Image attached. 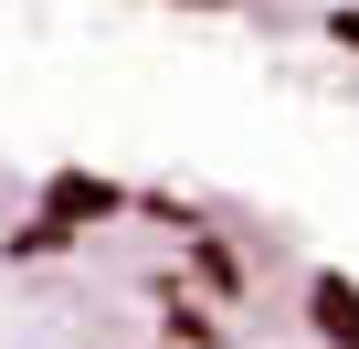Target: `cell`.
Wrapping results in <instances>:
<instances>
[{
    "label": "cell",
    "instance_id": "1",
    "mask_svg": "<svg viewBox=\"0 0 359 349\" xmlns=\"http://www.w3.org/2000/svg\"><path fill=\"white\" fill-rule=\"evenodd\" d=\"M127 202L95 180H0V349H212L243 265L201 233L191 275H106Z\"/></svg>",
    "mask_w": 359,
    "mask_h": 349
}]
</instances>
